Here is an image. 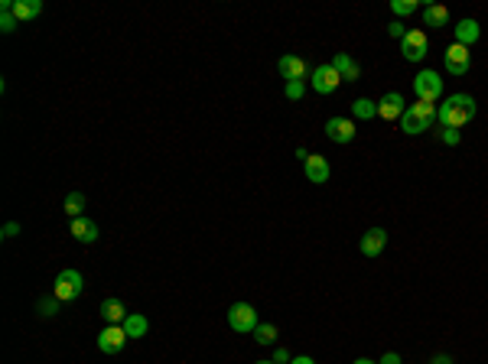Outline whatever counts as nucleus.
I'll use <instances>...</instances> for the list:
<instances>
[{"mask_svg": "<svg viewBox=\"0 0 488 364\" xmlns=\"http://www.w3.org/2000/svg\"><path fill=\"white\" fill-rule=\"evenodd\" d=\"M254 341H257V345H273V341H277V325L261 322V325L254 329Z\"/></svg>", "mask_w": 488, "mask_h": 364, "instance_id": "b1692460", "label": "nucleus"}, {"mask_svg": "<svg viewBox=\"0 0 488 364\" xmlns=\"http://www.w3.org/2000/svg\"><path fill=\"white\" fill-rule=\"evenodd\" d=\"M17 26H20V20H17V17H13L10 10H7V13H3V17H0V30H3V33H13Z\"/></svg>", "mask_w": 488, "mask_h": 364, "instance_id": "cd10ccee", "label": "nucleus"}, {"mask_svg": "<svg viewBox=\"0 0 488 364\" xmlns=\"http://www.w3.org/2000/svg\"><path fill=\"white\" fill-rule=\"evenodd\" d=\"M271 361H273V364H290V352H286V348H277Z\"/></svg>", "mask_w": 488, "mask_h": 364, "instance_id": "7c9ffc66", "label": "nucleus"}, {"mask_svg": "<svg viewBox=\"0 0 488 364\" xmlns=\"http://www.w3.org/2000/svg\"><path fill=\"white\" fill-rule=\"evenodd\" d=\"M443 62H446V72H449V75H466V72H469V65H472V56H469V49H466V46L453 43V46H449V49H446Z\"/></svg>", "mask_w": 488, "mask_h": 364, "instance_id": "1a4fd4ad", "label": "nucleus"}, {"mask_svg": "<svg viewBox=\"0 0 488 364\" xmlns=\"http://www.w3.org/2000/svg\"><path fill=\"white\" fill-rule=\"evenodd\" d=\"M290 364H316V361H313V358H306V354H303V358H293V361H290Z\"/></svg>", "mask_w": 488, "mask_h": 364, "instance_id": "f704fd0d", "label": "nucleus"}, {"mask_svg": "<svg viewBox=\"0 0 488 364\" xmlns=\"http://www.w3.org/2000/svg\"><path fill=\"white\" fill-rule=\"evenodd\" d=\"M355 364H378V361H371V358H358Z\"/></svg>", "mask_w": 488, "mask_h": 364, "instance_id": "c9c22d12", "label": "nucleus"}, {"mask_svg": "<svg viewBox=\"0 0 488 364\" xmlns=\"http://www.w3.org/2000/svg\"><path fill=\"white\" fill-rule=\"evenodd\" d=\"M228 325L231 332H241V335H248L261 325V318H257V309L251 306V303H235V306L228 309Z\"/></svg>", "mask_w": 488, "mask_h": 364, "instance_id": "7ed1b4c3", "label": "nucleus"}, {"mask_svg": "<svg viewBox=\"0 0 488 364\" xmlns=\"http://www.w3.org/2000/svg\"><path fill=\"white\" fill-rule=\"evenodd\" d=\"M59 303H62L59 296H43V299L36 303V312H39V316H43V318L56 316V312H59Z\"/></svg>", "mask_w": 488, "mask_h": 364, "instance_id": "393cba45", "label": "nucleus"}, {"mask_svg": "<svg viewBox=\"0 0 488 364\" xmlns=\"http://www.w3.org/2000/svg\"><path fill=\"white\" fill-rule=\"evenodd\" d=\"M81 212H85V195H81V192H68L66 195V215L68 218H81Z\"/></svg>", "mask_w": 488, "mask_h": 364, "instance_id": "5701e85b", "label": "nucleus"}, {"mask_svg": "<svg viewBox=\"0 0 488 364\" xmlns=\"http://www.w3.org/2000/svg\"><path fill=\"white\" fill-rule=\"evenodd\" d=\"M303 170H306V179L316 182V185H322V182H329L332 176V166L326 156H319V153H309L306 163H303Z\"/></svg>", "mask_w": 488, "mask_h": 364, "instance_id": "ddd939ff", "label": "nucleus"}, {"mask_svg": "<svg viewBox=\"0 0 488 364\" xmlns=\"http://www.w3.org/2000/svg\"><path fill=\"white\" fill-rule=\"evenodd\" d=\"M413 94H417V101L436 104V98L443 94V79L436 72H430V68H423L420 75L413 79Z\"/></svg>", "mask_w": 488, "mask_h": 364, "instance_id": "39448f33", "label": "nucleus"}, {"mask_svg": "<svg viewBox=\"0 0 488 364\" xmlns=\"http://www.w3.org/2000/svg\"><path fill=\"white\" fill-rule=\"evenodd\" d=\"M98 312H101V318L108 322V325H124V318L130 316V312L124 309V303H121L117 296H108V299L101 303V309H98Z\"/></svg>", "mask_w": 488, "mask_h": 364, "instance_id": "dca6fc26", "label": "nucleus"}, {"mask_svg": "<svg viewBox=\"0 0 488 364\" xmlns=\"http://www.w3.org/2000/svg\"><path fill=\"white\" fill-rule=\"evenodd\" d=\"M277 72H280V79H286V81H306V75H313L300 56H280Z\"/></svg>", "mask_w": 488, "mask_h": 364, "instance_id": "9d476101", "label": "nucleus"}, {"mask_svg": "<svg viewBox=\"0 0 488 364\" xmlns=\"http://www.w3.org/2000/svg\"><path fill=\"white\" fill-rule=\"evenodd\" d=\"M68 231H72V238L79 241V244H95L98 241V221H91V218H72V225H68Z\"/></svg>", "mask_w": 488, "mask_h": 364, "instance_id": "2eb2a0df", "label": "nucleus"}, {"mask_svg": "<svg viewBox=\"0 0 488 364\" xmlns=\"http://www.w3.org/2000/svg\"><path fill=\"white\" fill-rule=\"evenodd\" d=\"M17 234H20V225H17V221H7V225H3V238L10 241V238H17Z\"/></svg>", "mask_w": 488, "mask_h": 364, "instance_id": "2f4dec72", "label": "nucleus"}, {"mask_svg": "<svg viewBox=\"0 0 488 364\" xmlns=\"http://www.w3.org/2000/svg\"><path fill=\"white\" fill-rule=\"evenodd\" d=\"M352 114L358 117V121H371V117H378V101H371V98H358V101H352Z\"/></svg>", "mask_w": 488, "mask_h": 364, "instance_id": "4be33fe9", "label": "nucleus"}, {"mask_svg": "<svg viewBox=\"0 0 488 364\" xmlns=\"http://www.w3.org/2000/svg\"><path fill=\"white\" fill-rule=\"evenodd\" d=\"M430 52V39L423 30H407V36L400 39V56L407 59V62H423Z\"/></svg>", "mask_w": 488, "mask_h": 364, "instance_id": "423d86ee", "label": "nucleus"}, {"mask_svg": "<svg viewBox=\"0 0 488 364\" xmlns=\"http://www.w3.org/2000/svg\"><path fill=\"white\" fill-rule=\"evenodd\" d=\"M478 39H482V26H478L476 20H469V17H466V20L456 23V43H459V46H466V49H469V46H476Z\"/></svg>", "mask_w": 488, "mask_h": 364, "instance_id": "f3484780", "label": "nucleus"}, {"mask_svg": "<svg viewBox=\"0 0 488 364\" xmlns=\"http://www.w3.org/2000/svg\"><path fill=\"white\" fill-rule=\"evenodd\" d=\"M332 68L342 75V81H358V79H362V68H358V62H355L349 52H339V56L332 59Z\"/></svg>", "mask_w": 488, "mask_h": 364, "instance_id": "a211bd4d", "label": "nucleus"}, {"mask_svg": "<svg viewBox=\"0 0 488 364\" xmlns=\"http://www.w3.org/2000/svg\"><path fill=\"white\" fill-rule=\"evenodd\" d=\"M430 364H453V358H449V354H436Z\"/></svg>", "mask_w": 488, "mask_h": 364, "instance_id": "72a5a7b5", "label": "nucleus"}, {"mask_svg": "<svg viewBox=\"0 0 488 364\" xmlns=\"http://www.w3.org/2000/svg\"><path fill=\"white\" fill-rule=\"evenodd\" d=\"M378 364H400V354H398V352H387V354H384V358H381V361H378Z\"/></svg>", "mask_w": 488, "mask_h": 364, "instance_id": "473e14b6", "label": "nucleus"}, {"mask_svg": "<svg viewBox=\"0 0 488 364\" xmlns=\"http://www.w3.org/2000/svg\"><path fill=\"white\" fill-rule=\"evenodd\" d=\"M124 332H127V338H144V335L150 332L147 316H140V312H130V316L124 318Z\"/></svg>", "mask_w": 488, "mask_h": 364, "instance_id": "412c9836", "label": "nucleus"}, {"mask_svg": "<svg viewBox=\"0 0 488 364\" xmlns=\"http://www.w3.org/2000/svg\"><path fill=\"white\" fill-rule=\"evenodd\" d=\"M286 98H290V101H300V98H303V81H286Z\"/></svg>", "mask_w": 488, "mask_h": 364, "instance_id": "c85d7f7f", "label": "nucleus"}, {"mask_svg": "<svg viewBox=\"0 0 488 364\" xmlns=\"http://www.w3.org/2000/svg\"><path fill=\"white\" fill-rule=\"evenodd\" d=\"M387 33L398 36V39H404V36H407V30H404V23H400V20H394L391 26H387Z\"/></svg>", "mask_w": 488, "mask_h": 364, "instance_id": "c756f323", "label": "nucleus"}, {"mask_svg": "<svg viewBox=\"0 0 488 364\" xmlns=\"http://www.w3.org/2000/svg\"><path fill=\"white\" fill-rule=\"evenodd\" d=\"M391 10L398 13V17H410V13L420 10V3L417 0H391Z\"/></svg>", "mask_w": 488, "mask_h": 364, "instance_id": "a878e982", "label": "nucleus"}, {"mask_svg": "<svg viewBox=\"0 0 488 364\" xmlns=\"http://www.w3.org/2000/svg\"><path fill=\"white\" fill-rule=\"evenodd\" d=\"M423 23L433 26V30H443L446 23H449V10H446L443 3H427L423 7Z\"/></svg>", "mask_w": 488, "mask_h": 364, "instance_id": "6ab92c4d", "label": "nucleus"}, {"mask_svg": "<svg viewBox=\"0 0 488 364\" xmlns=\"http://www.w3.org/2000/svg\"><path fill=\"white\" fill-rule=\"evenodd\" d=\"M443 143L446 147H456V143H459V140H462V134H459V130H456V127H443Z\"/></svg>", "mask_w": 488, "mask_h": 364, "instance_id": "bb28decb", "label": "nucleus"}, {"mask_svg": "<svg viewBox=\"0 0 488 364\" xmlns=\"http://www.w3.org/2000/svg\"><path fill=\"white\" fill-rule=\"evenodd\" d=\"M384 247H387L384 228H368L362 234V244H358V250H362L364 257H378V254H384Z\"/></svg>", "mask_w": 488, "mask_h": 364, "instance_id": "9b49d317", "label": "nucleus"}, {"mask_svg": "<svg viewBox=\"0 0 488 364\" xmlns=\"http://www.w3.org/2000/svg\"><path fill=\"white\" fill-rule=\"evenodd\" d=\"M355 134H358V127H355L352 117H329L326 121V136L332 143H352Z\"/></svg>", "mask_w": 488, "mask_h": 364, "instance_id": "6e6552de", "label": "nucleus"}, {"mask_svg": "<svg viewBox=\"0 0 488 364\" xmlns=\"http://www.w3.org/2000/svg\"><path fill=\"white\" fill-rule=\"evenodd\" d=\"M404 111H407V104H404V94H400V91H387L384 98L378 101V117H384V121L404 117Z\"/></svg>", "mask_w": 488, "mask_h": 364, "instance_id": "4468645a", "label": "nucleus"}, {"mask_svg": "<svg viewBox=\"0 0 488 364\" xmlns=\"http://www.w3.org/2000/svg\"><path fill=\"white\" fill-rule=\"evenodd\" d=\"M433 124H436V104H430V101L407 104V111L400 117V127H404V134H410V136L427 134Z\"/></svg>", "mask_w": 488, "mask_h": 364, "instance_id": "f03ea898", "label": "nucleus"}, {"mask_svg": "<svg viewBox=\"0 0 488 364\" xmlns=\"http://www.w3.org/2000/svg\"><path fill=\"white\" fill-rule=\"evenodd\" d=\"M309 81H313V91H316V94H332V91L342 85V75L332 68V62H329V65H316V68H313V79H309Z\"/></svg>", "mask_w": 488, "mask_h": 364, "instance_id": "0eeeda50", "label": "nucleus"}, {"mask_svg": "<svg viewBox=\"0 0 488 364\" xmlns=\"http://www.w3.org/2000/svg\"><path fill=\"white\" fill-rule=\"evenodd\" d=\"M81 290H85V280H81V273L79 270H62L56 276V286H52V296H59L62 303H72V299H79Z\"/></svg>", "mask_w": 488, "mask_h": 364, "instance_id": "20e7f679", "label": "nucleus"}, {"mask_svg": "<svg viewBox=\"0 0 488 364\" xmlns=\"http://www.w3.org/2000/svg\"><path fill=\"white\" fill-rule=\"evenodd\" d=\"M13 17L17 20H36L39 13H43V0H13Z\"/></svg>", "mask_w": 488, "mask_h": 364, "instance_id": "aec40b11", "label": "nucleus"}, {"mask_svg": "<svg viewBox=\"0 0 488 364\" xmlns=\"http://www.w3.org/2000/svg\"><path fill=\"white\" fill-rule=\"evenodd\" d=\"M254 364H273V361H254Z\"/></svg>", "mask_w": 488, "mask_h": 364, "instance_id": "e433bc0d", "label": "nucleus"}, {"mask_svg": "<svg viewBox=\"0 0 488 364\" xmlns=\"http://www.w3.org/2000/svg\"><path fill=\"white\" fill-rule=\"evenodd\" d=\"M124 341H127V332L124 325H108V329L98 335V352L104 354H117L121 348H124Z\"/></svg>", "mask_w": 488, "mask_h": 364, "instance_id": "f8f14e48", "label": "nucleus"}, {"mask_svg": "<svg viewBox=\"0 0 488 364\" xmlns=\"http://www.w3.org/2000/svg\"><path fill=\"white\" fill-rule=\"evenodd\" d=\"M472 117H476V98L472 94H453L436 108V121L443 127H456V130H462Z\"/></svg>", "mask_w": 488, "mask_h": 364, "instance_id": "f257e3e1", "label": "nucleus"}]
</instances>
